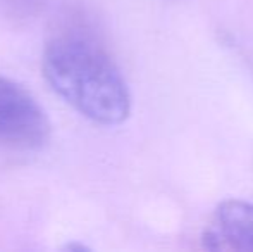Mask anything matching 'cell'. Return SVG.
<instances>
[{
    "label": "cell",
    "mask_w": 253,
    "mask_h": 252,
    "mask_svg": "<svg viewBox=\"0 0 253 252\" xmlns=\"http://www.w3.org/2000/svg\"><path fill=\"white\" fill-rule=\"evenodd\" d=\"M42 71L52 90L90 121L112 126L129 118L126 80L109 54L90 38H53L45 47Z\"/></svg>",
    "instance_id": "cell-1"
},
{
    "label": "cell",
    "mask_w": 253,
    "mask_h": 252,
    "mask_svg": "<svg viewBox=\"0 0 253 252\" xmlns=\"http://www.w3.org/2000/svg\"><path fill=\"white\" fill-rule=\"evenodd\" d=\"M52 125L38 101L16 81L0 76V145L17 151L42 149Z\"/></svg>",
    "instance_id": "cell-2"
},
{
    "label": "cell",
    "mask_w": 253,
    "mask_h": 252,
    "mask_svg": "<svg viewBox=\"0 0 253 252\" xmlns=\"http://www.w3.org/2000/svg\"><path fill=\"white\" fill-rule=\"evenodd\" d=\"M215 221L217 230L212 237L231 249L253 252V204L227 199L217 207Z\"/></svg>",
    "instance_id": "cell-3"
}]
</instances>
